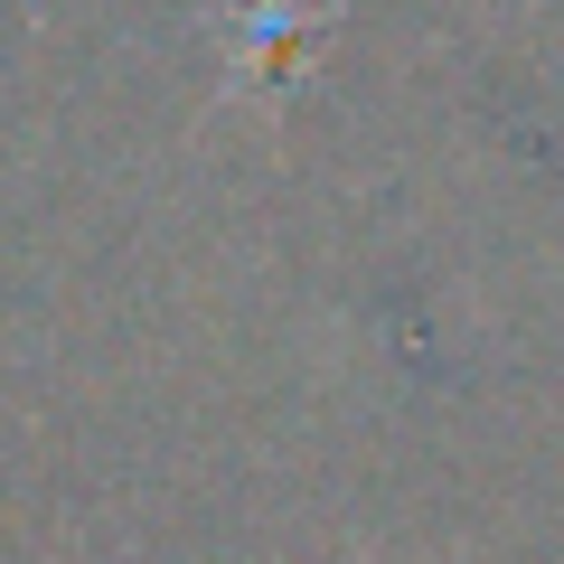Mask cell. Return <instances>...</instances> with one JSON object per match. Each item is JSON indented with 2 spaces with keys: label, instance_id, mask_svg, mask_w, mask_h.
I'll return each mask as SVG.
<instances>
[{
  "label": "cell",
  "instance_id": "cell-1",
  "mask_svg": "<svg viewBox=\"0 0 564 564\" xmlns=\"http://www.w3.org/2000/svg\"><path fill=\"white\" fill-rule=\"evenodd\" d=\"M321 29H329V20H302V29H292V20H282V0H254V29H236L245 76H282V66L302 57V47L321 39Z\"/></svg>",
  "mask_w": 564,
  "mask_h": 564
}]
</instances>
